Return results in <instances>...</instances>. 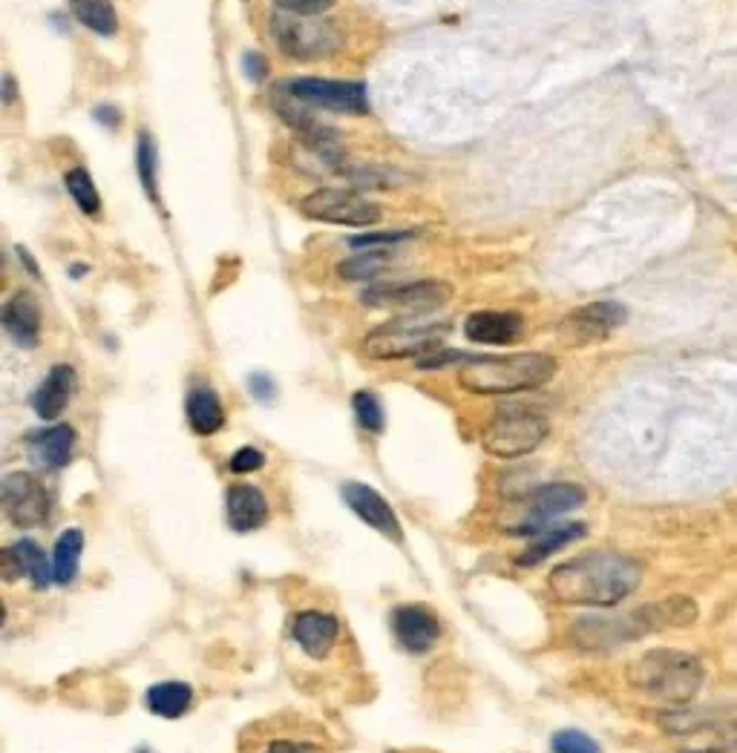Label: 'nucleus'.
I'll list each match as a JSON object with an SVG mask.
<instances>
[{"mask_svg":"<svg viewBox=\"0 0 737 753\" xmlns=\"http://www.w3.org/2000/svg\"><path fill=\"white\" fill-rule=\"evenodd\" d=\"M642 566L622 552H585L550 573L556 601L576 607H614L640 587Z\"/></svg>","mask_w":737,"mask_h":753,"instance_id":"obj_1","label":"nucleus"},{"mask_svg":"<svg viewBox=\"0 0 737 753\" xmlns=\"http://www.w3.org/2000/svg\"><path fill=\"white\" fill-rule=\"evenodd\" d=\"M631 688L651 698L668 702V705H686L698 696L705 682V667L698 656L686 650H659L642 653L634 665L628 667Z\"/></svg>","mask_w":737,"mask_h":753,"instance_id":"obj_2","label":"nucleus"},{"mask_svg":"<svg viewBox=\"0 0 737 753\" xmlns=\"http://www.w3.org/2000/svg\"><path fill=\"white\" fill-rule=\"evenodd\" d=\"M556 360L547 354H510V357H469L459 369L461 389L473 394H515L539 389L554 380Z\"/></svg>","mask_w":737,"mask_h":753,"instance_id":"obj_3","label":"nucleus"},{"mask_svg":"<svg viewBox=\"0 0 737 753\" xmlns=\"http://www.w3.org/2000/svg\"><path fill=\"white\" fill-rule=\"evenodd\" d=\"M237 753H334V742L309 716L274 714L239 733Z\"/></svg>","mask_w":737,"mask_h":753,"instance_id":"obj_4","label":"nucleus"},{"mask_svg":"<svg viewBox=\"0 0 737 753\" xmlns=\"http://www.w3.org/2000/svg\"><path fill=\"white\" fill-rule=\"evenodd\" d=\"M271 35H274V44L294 61H320L343 47L341 29L332 21L294 15L283 9L271 17Z\"/></svg>","mask_w":737,"mask_h":753,"instance_id":"obj_5","label":"nucleus"},{"mask_svg":"<svg viewBox=\"0 0 737 753\" xmlns=\"http://www.w3.org/2000/svg\"><path fill=\"white\" fill-rule=\"evenodd\" d=\"M450 331L447 322H415V320H395L387 322L381 328L366 334L364 354L372 360H404L415 357L429 348H436L444 334Z\"/></svg>","mask_w":737,"mask_h":753,"instance_id":"obj_6","label":"nucleus"},{"mask_svg":"<svg viewBox=\"0 0 737 753\" xmlns=\"http://www.w3.org/2000/svg\"><path fill=\"white\" fill-rule=\"evenodd\" d=\"M550 423L536 411L527 408H510L492 417L484 429L482 446L492 457H522L545 443Z\"/></svg>","mask_w":737,"mask_h":753,"instance_id":"obj_7","label":"nucleus"},{"mask_svg":"<svg viewBox=\"0 0 737 753\" xmlns=\"http://www.w3.org/2000/svg\"><path fill=\"white\" fill-rule=\"evenodd\" d=\"M297 207L306 219L341 225V228H372L375 222H381V207L369 199L357 196L352 190H314L306 199H300Z\"/></svg>","mask_w":737,"mask_h":753,"instance_id":"obj_8","label":"nucleus"},{"mask_svg":"<svg viewBox=\"0 0 737 753\" xmlns=\"http://www.w3.org/2000/svg\"><path fill=\"white\" fill-rule=\"evenodd\" d=\"M280 93L294 98V101L318 107V110L343 112V116H369V93H366L364 81L294 79L286 81Z\"/></svg>","mask_w":737,"mask_h":753,"instance_id":"obj_9","label":"nucleus"},{"mask_svg":"<svg viewBox=\"0 0 737 753\" xmlns=\"http://www.w3.org/2000/svg\"><path fill=\"white\" fill-rule=\"evenodd\" d=\"M626 322V308L617 302H591L585 308H576L559 322V339L568 348L594 346L608 339L614 331Z\"/></svg>","mask_w":737,"mask_h":753,"instance_id":"obj_10","label":"nucleus"},{"mask_svg":"<svg viewBox=\"0 0 737 753\" xmlns=\"http://www.w3.org/2000/svg\"><path fill=\"white\" fill-rule=\"evenodd\" d=\"M452 297V288L441 279H420L406 285H378L364 290V302L372 308H397V311H436Z\"/></svg>","mask_w":737,"mask_h":753,"instance_id":"obj_11","label":"nucleus"},{"mask_svg":"<svg viewBox=\"0 0 737 753\" xmlns=\"http://www.w3.org/2000/svg\"><path fill=\"white\" fill-rule=\"evenodd\" d=\"M3 510L7 518L21 529L38 526L49 515V494L35 475L15 471L3 480Z\"/></svg>","mask_w":737,"mask_h":753,"instance_id":"obj_12","label":"nucleus"},{"mask_svg":"<svg viewBox=\"0 0 737 753\" xmlns=\"http://www.w3.org/2000/svg\"><path fill=\"white\" fill-rule=\"evenodd\" d=\"M292 636L300 644L302 653H309L311 659H329L337 650L341 642V621L334 619L332 612L323 610H302L297 619L292 621Z\"/></svg>","mask_w":737,"mask_h":753,"instance_id":"obj_13","label":"nucleus"},{"mask_svg":"<svg viewBox=\"0 0 737 753\" xmlns=\"http://www.w3.org/2000/svg\"><path fill=\"white\" fill-rule=\"evenodd\" d=\"M341 494L343 501H346V506H349L364 524H369L381 535L392 538V541H401V538H404V533H401V521H397V515L392 512V506H389L387 498H383L381 492H375V489L366 487V483H346Z\"/></svg>","mask_w":737,"mask_h":753,"instance_id":"obj_14","label":"nucleus"},{"mask_svg":"<svg viewBox=\"0 0 737 753\" xmlns=\"http://www.w3.org/2000/svg\"><path fill=\"white\" fill-rule=\"evenodd\" d=\"M392 633L406 653H427L441 638V621L427 607L404 605L392 612Z\"/></svg>","mask_w":737,"mask_h":753,"instance_id":"obj_15","label":"nucleus"},{"mask_svg":"<svg viewBox=\"0 0 737 753\" xmlns=\"http://www.w3.org/2000/svg\"><path fill=\"white\" fill-rule=\"evenodd\" d=\"M524 320L515 311H476L464 322V337L482 346H510L522 337Z\"/></svg>","mask_w":737,"mask_h":753,"instance_id":"obj_16","label":"nucleus"},{"mask_svg":"<svg viewBox=\"0 0 737 753\" xmlns=\"http://www.w3.org/2000/svg\"><path fill=\"white\" fill-rule=\"evenodd\" d=\"M3 328L21 348H35L40 339V306L38 299L26 290H17L15 297L3 306Z\"/></svg>","mask_w":737,"mask_h":753,"instance_id":"obj_17","label":"nucleus"},{"mask_svg":"<svg viewBox=\"0 0 737 753\" xmlns=\"http://www.w3.org/2000/svg\"><path fill=\"white\" fill-rule=\"evenodd\" d=\"M585 503V492L576 483H545V487L533 489L527 498V515L531 521H554L564 512L579 510Z\"/></svg>","mask_w":737,"mask_h":753,"instance_id":"obj_18","label":"nucleus"},{"mask_svg":"<svg viewBox=\"0 0 737 753\" xmlns=\"http://www.w3.org/2000/svg\"><path fill=\"white\" fill-rule=\"evenodd\" d=\"M269 521V501L257 487L234 483L228 489V524L237 533H254Z\"/></svg>","mask_w":737,"mask_h":753,"instance_id":"obj_19","label":"nucleus"},{"mask_svg":"<svg viewBox=\"0 0 737 753\" xmlns=\"http://www.w3.org/2000/svg\"><path fill=\"white\" fill-rule=\"evenodd\" d=\"M0 566H3V575H7L9 581L21 578V575H29L35 587H47L49 581H52V575H56V573H49L44 550H40L35 541H29V538H24V541H17L15 547L3 550V555H0Z\"/></svg>","mask_w":737,"mask_h":753,"instance_id":"obj_20","label":"nucleus"},{"mask_svg":"<svg viewBox=\"0 0 737 753\" xmlns=\"http://www.w3.org/2000/svg\"><path fill=\"white\" fill-rule=\"evenodd\" d=\"M642 630L654 633V630H674V628H689L698 619V605L686 596L663 598L657 605H649L637 610Z\"/></svg>","mask_w":737,"mask_h":753,"instance_id":"obj_21","label":"nucleus"},{"mask_svg":"<svg viewBox=\"0 0 737 753\" xmlns=\"http://www.w3.org/2000/svg\"><path fill=\"white\" fill-rule=\"evenodd\" d=\"M72 392H75V371H72L70 366H56L33 397V406L35 411H38V417H44V420H56L67 408V403H70Z\"/></svg>","mask_w":737,"mask_h":753,"instance_id":"obj_22","label":"nucleus"},{"mask_svg":"<svg viewBox=\"0 0 737 753\" xmlns=\"http://www.w3.org/2000/svg\"><path fill=\"white\" fill-rule=\"evenodd\" d=\"M35 461L47 469H64L72 461V449H75V432L70 426H52L47 432L33 434L29 440Z\"/></svg>","mask_w":737,"mask_h":753,"instance_id":"obj_23","label":"nucleus"},{"mask_svg":"<svg viewBox=\"0 0 737 753\" xmlns=\"http://www.w3.org/2000/svg\"><path fill=\"white\" fill-rule=\"evenodd\" d=\"M536 541L527 543V550L519 555V564L522 566H536L542 564L547 555H554L556 550H562L568 543L579 541L585 535V526L582 524H562V526H542L536 529Z\"/></svg>","mask_w":737,"mask_h":753,"instance_id":"obj_24","label":"nucleus"},{"mask_svg":"<svg viewBox=\"0 0 737 753\" xmlns=\"http://www.w3.org/2000/svg\"><path fill=\"white\" fill-rule=\"evenodd\" d=\"M188 420H191V429L202 438L207 434H216L225 426V408L216 397L214 389H193L188 394Z\"/></svg>","mask_w":737,"mask_h":753,"instance_id":"obj_25","label":"nucleus"},{"mask_svg":"<svg viewBox=\"0 0 737 753\" xmlns=\"http://www.w3.org/2000/svg\"><path fill=\"white\" fill-rule=\"evenodd\" d=\"M193 702V691L182 682H165L156 684L147 691V707H151L156 716H165V719H176L182 716Z\"/></svg>","mask_w":737,"mask_h":753,"instance_id":"obj_26","label":"nucleus"},{"mask_svg":"<svg viewBox=\"0 0 737 753\" xmlns=\"http://www.w3.org/2000/svg\"><path fill=\"white\" fill-rule=\"evenodd\" d=\"M72 15L98 35H116L119 17L110 0H72Z\"/></svg>","mask_w":737,"mask_h":753,"instance_id":"obj_27","label":"nucleus"},{"mask_svg":"<svg viewBox=\"0 0 737 753\" xmlns=\"http://www.w3.org/2000/svg\"><path fill=\"white\" fill-rule=\"evenodd\" d=\"M81 550H84V535L79 529H67L56 543V555H52V573L58 584H70L79 573Z\"/></svg>","mask_w":737,"mask_h":753,"instance_id":"obj_28","label":"nucleus"},{"mask_svg":"<svg viewBox=\"0 0 737 753\" xmlns=\"http://www.w3.org/2000/svg\"><path fill=\"white\" fill-rule=\"evenodd\" d=\"M389 260H392V253L389 251L357 253V256H352V260L337 265V274H341L343 279H349V283H366V279L381 276L389 267Z\"/></svg>","mask_w":737,"mask_h":753,"instance_id":"obj_29","label":"nucleus"},{"mask_svg":"<svg viewBox=\"0 0 737 753\" xmlns=\"http://www.w3.org/2000/svg\"><path fill=\"white\" fill-rule=\"evenodd\" d=\"M64 184H67V193H70V196L75 199V204L81 207V213L96 216V213L102 211V196H98V188L93 184V176H90L84 167H75V170H70V174L64 176Z\"/></svg>","mask_w":737,"mask_h":753,"instance_id":"obj_30","label":"nucleus"},{"mask_svg":"<svg viewBox=\"0 0 737 753\" xmlns=\"http://www.w3.org/2000/svg\"><path fill=\"white\" fill-rule=\"evenodd\" d=\"M156 144H153L151 135H142L139 144H135V167H139V179H142L144 190L153 202H159V190H156Z\"/></svg>","mask_w":737,"mask_h":753,"instance_id":"obj_31","label":"nucleus"},{"mask_svg":"<svg viewBox=\"0 0 737 753\" xmlns=\"http://www.w3.org/2000/svg\"><path fill=\"white\" fill-rule=\"evenodd\" d=\"M352 406H355L357 423L364 426L366 432H381L383 429V406L372 392H357L355 401H352Z\"/></svg>","mask_w":737,"mask_h":753,"instance_id":"obj_32","label":"nucleus"},{"mask_svg":"<svg viewBox=\"0 0 737 753\" xmlns=\"http://www.w3.org/2000/svg\"><path fill=\"white\" fill-rule=\"evenodd\" d=\"M550 745H554V753H599V745L582 730H559L550 739Z\"/></svg>","mask_w":737,"mask_h":753,"instance_id":"obj_33","label":"nucleus"},{"mask_svg":"<svg viewBox=\"0 0 737 753\" xmlns=\"http://www.w3.org/2000/svg\"><path fill=\"white\" fill-rule=\"evenodd\" d=\"M689 753H737V719L729 725H723L721 730L709 733V739L703 742V748Z\"/></svg>","mask_w":737,"mask_h":753,"instance_id":"obj_34","label":"nucleus"},{"mask_svg":"<svg viewBox=\"0 0 737 753\" xmlns=\"http://www.w3.org/2000/svg\"><path fill=\"white\" fill-rule=\"evenodd\" d=\"M413 230H383V234H366L352 239V248H366V251H378V248H392L397 242L413 239Z\"/></svg>","mask_w":737,"mask_h":753,"instance_id":"obj_35","label":"nucleus"},{"mask_svg":"<svg viewBox=\"0 0 737 753\" xmlns=\"http://www.w3.org/2000/svg\"><path fill=\"white\" fill-rule=\"evenodd\" d=\"M334 3H337V0H277V9H283V12H294V15L320 17L323 12H329Z\"/></svg>","mask_w":737,"mask_h":753,"instance_id":"obj_36","label":"nucleus"},{"mask_svg":"<svg viewBox=\"0 0 737 753\" xmlns=\"http://www.w3.org/2000/svg\"><path fill=\"white\" fill-rule=\"evenodd\" d=\"M265 464V455H262L260 449H254V446H246V449H239L237 455L230 457V469L234 471H254V469H260V466Z\"/></svg>","mask_w":737,"mask_h":753,"instance_id":"obj_37","label":"nucleus"},{"mask_svg":"<svg viewBox=\"0 0 737 753\" xmlns=\"http://www.w3.org/2000/svg\"><path fill=\"white\" fill-rule=\"evenodd\" d=\"M246 75L251 81H262L265 75H269V63L262 61V56H254V52H248L246 56Z\"/></svg>","mask_w":737,"mask_h":753,"instance_id":"obj_38","label":"nucleus"},{"mask_svg":"<svg viewBox=\"0 0 737 753\" xmlns=\"http://www.w3.org/2000/svg\"><path fill=\"white\" fill-rule=\"evenodd\" d=\"M251 392H254L257 397H260V401H271V392H274V385H271L269 376L257 374V376H251Z\"/></svg>","mask_w":737,"mask_h":753,"instance_id":"obj_39","label":"nucleus"},{"mask_svg":"<svg viewBox=\"0 0 737 753\" xmlns=\"http://www.w3.org/2000/svg\"><path fill=\"white\" fill-rule=\"evenodd\" d=\"M96 118H98V121H104V124H107V127H116L121 121V116L116 110H112V107H98Z\"/></svg>","mask_w":737,"mask_h":753,"instance_id":"obj_40","label":"nucleus"},{"mask_svg":"<svg viewBox=\"0 0 737 753\" xmlns=\"http://www.w3.org/2000/svg\"><path fill=\"white\" fill-rule=\"evenodd\" d=\"M3 87H7V104H9L12 98H15V81H12V75H7V84H3Z\"/></svg>","mask_w":737,"mask_h":753,"instance_id":"obj_41","label":"nucleus"},{"mask_svg":"<svg viewBox=\"0 0 737 753\" xmlns=\"http://www.w3.org/2000/svg\"><path fill=\"white\" fill-rule=\"evenodd\" d=\"M389 753H432V751H424V748H406V751H389Z\"/></svg>","mask_w":737,"mask_h":753,"instance_id":"obj_42","label":"nucleus"},{"mask_svg":"<svg viewBox=\"0 0 737 753\" xmlns=\"http://www.w3.org/2000/svg\"><path fill=\"white\" fill-rule=\"evenodd\" d=\"M139 753H151V751H139Z\"/></svg>","mask_w":737,"mask_h":753,"instance_id":"obj_43","label":"nucleus"}]
</instances>
